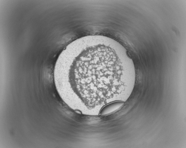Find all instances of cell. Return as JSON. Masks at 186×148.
Segmentation results:
<instances>
[{
    "instance_id": "1",
    "label": "cell",
    "mask_w": 186,
    "mask_h": 148,
    "mask_svg": "<svg viewBox=\"0 0 186 148\" xmlns=\"http://www.w3.org/2000/svg\"><path fill=\"white\" fill-rule=\"evenodd\" d=\"M109 39L89 36L69 43L56 62L55 85L89 106L107 103L114 95L125 94L135 81V70L122 61Z\"/></svg>"
},
{
    "instance_id": "2",
    "label": "cell",
    "mask_w": 186,
    "mask_h": 148,
    "mask_svg": "<svg viewBox=\"0 0 186 148\" xmlns=\"http://www.w3.org/2000/svg\"><path fill=\"white\" fill-rule=\"evenodd\" d=\"M124 104V102L119 100L109 103L102 107L99 115L102 116L111 115L120 110Z\"/></svg>"
},
{
    "instance_id": "3",
    "label": "cell",
    "mask_w": 186,
    "mask_h": 148,
    "mask_svg": "<svg viewBox=\"0 0 186 148\" xmlns=\"http://www.w3.org/2000/svg\"><path fill=\"white\" fill-rule=\"evenodd\" d=\"M75 112H77V113H78V114H81V112L79 110H76L75 111Z\"/></svg>"
}]
</instances>
